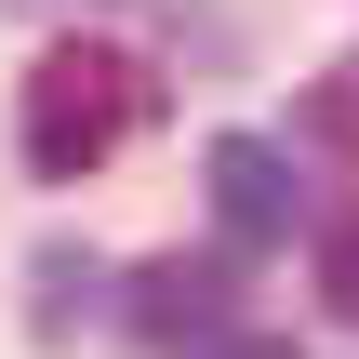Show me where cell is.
<instances>
[{
    "mask_svg": "<svg viewBox=\"0 0 359 359\" xmlns=\"http://www.w3.org/2000/svg\"><path fill=\"white\" fill-rule=\"evenodd\" d=\"M160 107V80L120 53V40H53L40 67H27V173H53V187H80L93 160H120V133Z\"/></svg>",
    "mask_w": 359,
    "mask_h": 359,
    "instance_id": "6da1fadb",
    "label": "cell"
},
{
    "mask_svg": "<svg viewBox=\"0 0 359 359\" xmlns=\"http://www.w3.org/2000/svg\"><path fill=\"white\" fill-rule=\"evenodd\" d=\"M226 293H240L226 253H160V266H133V333L147 346H226Z\"/></svg>",
    "mask_w": 359,
    "mask_h": 359,
    "instance_id": "7a4b0ae2",
    "label": "cell"
},
{
    "mask_svg": "<svg viewBox=\"0 0 359 359\" xmlns=\"http://www.w3.org/2000/svg\"><path fill=\"white\" fill-rule=\"evenodd\" d=\"M200 173H213V213H226L240 253H253V240H293V160H280L266 133H213Z\"/></svg>",
    "mask_w": 359,
    "mask_h": 359,
    "instance_id": "3957f363",
    "label": "cell"
},
{
    "mask_svg": "<svg viewBox=\"0 0 359 359\" xmlns=\"http://www.w3.org/2000/svg\"><path fill=\"white\" fill-rule=\"evenodd\" d=\"M306 133H320L333 160H359V53H333V67L306 80Z\"/></svg>",
    "mask_w": 359,
    "mask_h": 359,
    "instance_id": "277c9868",
    "label": "cell"
},
{
    "mask_svg": "<svg viewBox=\"0 0 359 359\" xmlns=\"http://www.w3.org/2000/svg\"><path fill=\"white\" fill-rule=\"evenodd\" d=\"M320 306H333V320H359V213H333V226H320Z\"/></svg>",
    "mask_w": 359,
    "mask_h": 359,
    "instance_id": "5b68a950",
    "label": "cell"
},
{
    "mask_svg": "<svg viewBox=\"0 0 359 359\" xmlns=\"http://www.w3.org/2000/svg\"><path fill=\"white\" fill-rule=\"evenodd\" d=\"M200 359H293L280 333H226V346H200Z\"/></svg>",
    "mask_w": 359,
    "mask_h": 359,
    "instance_id": "8992f818",
    "label": "cell"
}]
</instances>
